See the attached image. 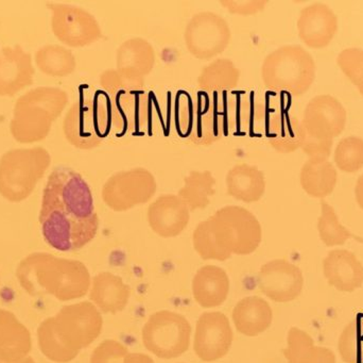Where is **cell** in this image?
Returning a JSON list of instances; mask_svg holds the SVG:
<instances>
[{"label":"cell","instance_id":"cell-1","mask_svg":"<svg viewBox=\"0 0 363 363\" xmlns=\"http://www.w3.org/2000/svg\"><path fill=\"white\" fill-rule=\"evenodd\" d=\"M45 242L59 251H74L97 236L99 217L91 187L72 168L57 166L47 179L38 215Z\"/></svg>","mask_w":363,"mask_h":363},{"label":"cell","instance_id":"cell-42","mask_svg":"<svg viewBox=\"0 0 363 363\" xmlns=\"http://www.w3.org/2000/svg\"><path fill=\"white\" fill-rule=\"evenodd\" d=\"M333 142L334 140H322L309 136L303 131L302 144L301 148L311 157L328 158L332 151Z\"/></svg>","mask_w":363,"mask_h":363},{"label":"cell","instance_id":"cell-2","mask_svg":"<svg viewBox=\"0 0 363 363\" xmlns=\"http://www.w3.org/2000/svg\"><path fill=\"white\" fill-rule=\"evenodd\" d=\"M16 277L29 296H51L61 302L83 298L91 286V274L84 264L48 253H33L21 260Z\"/></svg>","mask_w":363,"mask_h":363},{"label":"cell","instance_id":"cell-5","mask_svg":"<svg viewBox=\"0 0 363 363\" xmlns=\"http://www.w3.org/2000/svg\"><path fill=\"white\" fill-rule=\"evenodd\" d=\"M315 77V60L301 45H284L269 53L262 62V81L273 92L303 95Z\"/></svg>","mask_w":363,"mask_h":363},{"label":"cell","instance_id":"cell-27","mask_svg":"<svg viewBox=\"0 0 363 363\" xmlns=\"http://www.w3.org/2000/svg\"><path fill=\"white\" fill-rule=\"evenodd\" d=\"M232 318L238 332L243 336L256 337L270 327L273 321V311L264 298L247 296L237 303Z\"/></svg>","mask_w":363,"mask_h":363},{"label":"cell","instance_id":"cell-3","mask_svg":"<svg viewBox=\"0 0 363 363\" xmlns=\"http://www.w3.org/2000/svg\"><path fill=\"white\" fill-rule=\"evenodd\" d=\"M69 102L64 90L38 87L16 100L10 123L13 139L21 144L42 142L50 134L53 123Z\"/></svg>","mask_w":363,"mask_h":363},{"label":"cell","instance_id":"cell-45","mask_svg":"<svg viewBox=\"0 0 363 363\" xmlns=\"http://www.w3.org/2000/svg\"><path fill=\"white\" fill-rule=\"evenodd\" d=\"M355 194L358 205L363 209V174L360 175L356 183Z\"/></svg>","mask_w":363,"mask_h":363},{"label":"cell","instance_id":"cell-43","mask_svg":"<svg viewBox=\"0 0 363 363\" xmlns=\"http://www.w3.org/2000/svg\"><path fill=\"white\" fill-rule=\"evenodd\" d=\"M298 363H337V358L332 350L315 345Z\"/></svg>","mask_w":363,"mask_h":363},{"label":"cell","instance_id":"cell-9","mask_svg":"<svg viewBox=\"0 0 363 363\" xmlns=\"http://www.w3.org/2000/svg\"><path fill=\"white\" fill-rule=\"evenodd\" d=\"M209 219L218 243L230 255H250L259 247L262 225L247 209L240 206L222 207Z\"/></svg>","mask_w":363,"mask_h":363},{"label":"cell","instance_id":"cell-4","mask_svg":"<svg viewBox=\"0 0 363 363\" xmlns=\"http://www.w3.org/2000/svg\"><path fill=\"white\" fill-rule=\"evenodd\" d=\"M99 83L108 99L112 127L123 134L144 127L150 107L145 83L125 78L116 68L104 70Z\"/></svg>","mask_w":363,"mask_h":363},{"label":"cell","instance_id":"cell-38","mask_svg":"<svg viewBox=\"0 0 363 363\" xmlns=\"http://www.w3.org/2000/svg\"><path fill=\"white\" fill-rule=\"evenodd\" d=\"M337 62L363 95V49L359 47L343 49Z\"/></svg>","mask_w":363,"mask_h":363},{"label":"cell","instance_id":"cell-16","mask_svg":"<svg viewBox=\"0 0 363 363\" xmlns=\"http://www.w3.org/2000/svg\"><path fill=\"white\" fill-rule=\"evenodd\" d=\"M347 113L334 96L323 94L309 100L304 111L302 129L305 134L322 140H334L345 129Z\"/></svg>","mask_w":363,"mask_h":363},{"label":"cell","instance_id":"cell-41","mask_svg":"<svg viewBox=\"0 0 363 363\" xmlns=\"http://www.w3.org/2000/svg\"><path fill=\"white\" fill-rule=\"evenodd\" d=\"M220 4L232 14L249 16L264 11L268 1L266 0H221Z\"/></svg>","mask_w":363,"mask_h":363},{"label":"cell","instance_id":"cell-40","mask_svg":"<svg viewBox=\"0 0 363 363\" xmlns=\"http://www.w3.org/2000/svg\"><path fill=\"white\" fill-rule=\"evenodd\" d=\"M128 354L129 351L123 343L106 340L94 350L91 363H123Z\"/></svg>","mask_w":363,"mask_h":363},{"label":"cell","instance_id":"cell-44","mask_svg":"<svg viewBox=\"0 0 363 363\" xmlns=\"http://www.w3.org/2000/svg\"><path fill=\"white\" fill-rule=\"evenodd\" d=\"M123 363H155V360L146 354L129 353Z\"/></svg>","mask_w":363,"mask_h":363},{"label":"cell","instance_id":"cell-20","mask_svg":"<svg viewBox=\"0 0 363 363\" xmlns=\"http://www.w3.org/2000/svg\"><path fill=\"white\" fill-rule=\"evenodd\" d=\"M338 29V17L333 9L322 2H313L301 11L298 19L300 38L315 48L328 46Z\"/></svg>","mask_w":363,"mask_h":363},{"label":"cell","instance_id":"cell-7","mask_svg":"<svg viewBox=\"0 0 363 363\" xmlns=\"http://www.w3.org/2000/svg\"><path fill=\"white\" fill-rule=\"evenodd\" d=\"M225 107L203 94L196 100L185 98L177 107L176 124L179 134L196 145H211L228 132Z\"/></svg>","mask_w":363,"mask_h":363},{"label":"cell","instance_id":"cell-11","mask_svg":"<svg viewBox=\"0 0 363 363\" xmlns=\"http://www.w3.org/2000/svg\"><path fill=\"white\" fill-rule=\"evenodd\" d=\"M50 321L60 340L76 355L95 342L104 327L101 313L89 302L64 306Z\"/></svg>","mask_w":363,"mask_h":363},{"label":"cell","instance_id":"cell-13","mask_svg":"<svg viewBox=\"0 0 363 363\" xmlns=\"http://www.w3.org/2000/svg\"><path fill=\"white\" fill-rule=\"evenodd\" d=\"M184 40L194 58L211 60L228 48L232 30L226 19L217 13H196L186 25Z\"/></svg>","mask_w":363,"mask_h":363},{"label":"cell","instance_id":"cell-24","mask_svg":"<svg viewBox=\"0 0 363 363\" xmlns=\"http://www.w3.org/2000/svg\"><path fill=\"white\" fill-rule=\"evenodd\" d=\"M131 289L123 278L104 272L91 279L89 298L100 313L116 315L127 307Z\"/></svg>","mask_w":363,"mask_h":363},{"label":"cell","instance_id":"cell-46","mask_svg":"<svg viewBox=\"0 0 363 363\" xmlns=\"http://www.w3.org/2000/svg\"><path fill=\"white\" fill-rule=\"evenodd\" d=\"M0 363H6V362H1V360H0ZM14 363H36V362H34L33 358L30 357V356H28L27 358H25V359L21 360V362H14Z\"/></svg>","mask_w":363,"mask_h":363},{"label":"cell","instance_id":"cell-6","mask_svg":"<svg viewBox=\"0 0 363 363\" xmlns=\"http://www.w3.org/2000/svg\"><path fill=\"white\" fill-rule=\"evenodd\" d=\"M50 164V153L44 147L6 151L0 158V195L15 204L27 200Z\"/></svg>","mask_w":363,"mask_h":363},{"label":"cell","instance_id":"cell-34","mask_svg":"<svg viewBox=\"0 0 363 363\" xmlns=\"http://www.w3.org/2000/svg\"><path fill=\"white\" fill-rule=\"evenodd\" d=\"M38 345L47 359L57 363H67L76 359V354L70 352L60 340L53 330L50 318L43 321L38 328Z\"/></svg>","mask_w":363,"mask_h":363},{"label":"cell","instance_id":"cell-29","mask_svg":"<svg viewBox=\"0 0 363 363\" xmlns=\"http://www.w3.org/2000/svg\"><path fill=\"white\" fill-rule=\"evenodd\" d=\"M240 76V70L232 60L216 59L203 67L196 82L203 94L213 95L236 89Z\"/></svg>","mask_w":363,"mask_h":363},{"label":"cell","instance_id":"cell-8","mask_svg":"<svg viewBox=\"0 0 363 363\" xmlns=\"http://www.w3.org/2000/svg\"><path fill=\"white\" fill-rule=\"evenodd\" d=\"M112 129L108 99L81 98L70 107L63 121L66 140L78 149L97 148Z\"/></svg>","mask_w":363,"mask_h":363},{"label":"cell","instance_id":"cell-15","mask_svg":"<svg viewBox=\"0 0 363 363\" xmlns=\"http://www.w3.org/2000/svg\"><path fill=\"white\" fill-rule=\"evenodd\" d=\"M234 334L230 320L221 313H205L196 322L194 350L196 357L213 362L228 355Z\"/></svg>","mask_w":363,"mask_h":363},{"label":"cell","instance_id":"cell-17","mask_svg":"<svg viewBox=\"0 0 363 363\" xmlns=\"http://www.w3.org/2000/svg\"><path fill=\"white\" fill-rule=\"evenodd\" d=\"M257 281L260 291L277 303L296 300L304 287L301 269L284 259H275L264 264L258 273Z\"/></svg>","mask_w":363,"mask_h":363},{"label":"cell","instance_id":"cell-32","mask_svg":"<svg viewBox=\"0 0 363 363\" xmlns=\"http://www.w3.org/2000/svg\"><path fill=\"white\" fill-rule=\"evenodd\" d=\"M34 61L43 74L57 78L69 76L77 68L74 53L61 45L49 44L40 47L36 51Z\"/></svg>","mask_w":363,"mask_h":363},{"label":"cell","instance_id":"cell-12","mask_svg":"<svg viewBox=\"0 0 363 363\" xmlns=\"http://www.w3.org/2000/svg\"><path fill=\"white\" fill-rule=\"evenodd\" d=\"M157 191L155 175L144 168L119 170L102 187L104 204L115 212H125L152 200Z\"/></svg>","mask_w":363,"mask_h":363},{"label":"cell","instance_id":"cell-22","mask_svg":"<svg viewBox=\"0 0 363 363\" xmlns=\"http://www.w3.org/2000/svg\"><path fill=\"white\" fill-rule=\"evenodd\" d=\"M323 273L332 287L341 292H354L363 285V266L347 249L330 251L323 261Z\"/></svg>","mask_w":363,"mask_h":363},{"label":"cell","instance_id":"cell-36","mask_svg":"<svg viewBox=\"0 0 363 363\" xmlns=\"http://www.w3.org/2000/svg\"><path fill=\"white\" fill-rule=\"evenodd\" d=\"M192 242L196 254L202 259L225 261L232 257L218 243L209 217L196 225L192 234Z\"/></svg>","mask_w":363,"mask_h":363},{"label":"cell","instance_id":"cell-35","mask_svg":"<svg viewBox=\"0 0 363 363\" xmlns=\"http://www.w3.org/2000/svg\"><path fill=\"white\" fill-rule=\"evenodd\" d=\"M339 354L345 363H363V315L350 322L338 343Z\"/></svg>","mask_w":363,"mask_h":363},{"label":"cell","instance_id":"cell-21","mask_svg":"<svg viewBox=\"0 0 363 363\" xmlns=\"http://www.w3.org/2000/svg\"><path fill=\"white\" fill-rule=\"evenodd\" d=\"M155 63V47L146 38H129L117 49L116 70L134 82L145 83Z\"/></svg>","mask_w":363,"mask_h":363},{"label":"cell","instance_id":"cell-33","mask_svg":"<svg viewBox=\"0 0 363 363\" xmlns=\"http://www.w3.org/2000/svg\"><path fill=\"white\" fill-rule=\"evenodd\" d=\"M321 215L318 220L320 238L326 246L343 245L353 234L339 221L336 211L325 200L321 202Z\"/></svg>","mask_w":363,"mask_h":363},{"label":"cell","instance_id":"cell-14","mask_svg":"<svg viewBox=\"0 0 363 363\" xmlns=\"http://www.w3.org/2000/svg\"><path fill=\"white\" fill-rule=\"evenodd\" d=\"M52 12L51 30L55 38L72 48L89 46L102 38L97 18L81 6L68 4H47Z\"/></svg>","mask_w":363,"mask_h":363},{"label":"cell","instance_id":"cell-26","mask_svg":"<svg viewBox=\"0 0 363 363\" xmlns=\"http://www.w3.org/2000/svg\"><path fill=\"white\" fill-rule=\"evenodd\" d=\"M267 183L264 172L251 164H236L226 175L228 194L239 202H259L266 192Z\"/></svg>","mask_w":363,"mask_h":363},{"label":"cell","instance_id":"cell-18","mask_svg":"<svg viewBox=\"0 0 363 363\" xmlns=\"http://www.w3.org/2000/svg\"><path fill=\"white\" fill-rule=\"evenodd\" d=\"M32 55L19 44L0 49V97H14L33 83Z\"/></svg>","mask_w":363,"mask_h":363},{"label":"cell","instance_id":"cell-25","mask_svg":"<svg viewBox=\"0 0 363 363\" xmlns=\"http://www.w3.org/2000/svg\"><path fill=\"white\" fill-rule=\"evenodd\" d=\"M230 292L228 273L216 266H204L199 269L192 281V294L196 304L211 309L221 306Z\"/></svg>","mask_w":363,"mask_h":363},{"label":"cell","instance_id":"cell-31","mask_svg":"<svg viewBox=\"0 0 363 363\" xmlns=\"http://www.w3.org/2000/svg\"><path fill=\"white\" fill-rule=\"evenodd\" d=\"M216 178L211 170H191L184 179L178 196L185 202L190 212L205 209L216 193Z\"/></svg>","mask_w":363,"mask_h":363},{"label":"cell","instance_id":"cell-30","mask_svg":"<svg viewBox=\"0 0 363 363\" xmlns=\"http://www.w3.org/2000/svg\"><path fill=\"white\" fill-rule=\"evenodd\" d=\"M337 177V170L328 158L311 157L301 170L300 180L309 195L324 197L334 191Z\"/></svg>","mask_w":363,"mask_h":363},{"label":"cell","instance_id":"cell-19","mask_svg":"<svg viewBox=\"0 0 363 363\" xmlns=\"http://www.w3.org/2000/svg\"><path fill=\"white\" fill-rule=\"evenodd\" d=\"M149 226L162 238L180 236L190 221V210L178 195L166 194L151 202L147 213Z\"/></svg>","mask_w":363,"mask_h":363},{"label":"cell","instance_id":"cell-10","mask_svg":"<svg viewBox=\"0 0 363 363\" xmlns=\"http://www.w3.org/2000/svg\"><path fill=\"white\" fill-rule=\"evenodd\" d=\"M191 326L184 315L161 310L150 315L143 328L147 351L161 359H174L189 349Z\"/></svg>","mask_w":363,"mask_h":363},{"label":"cell","instance_id":"cell-37","mask_svg":"<svg viewBox=\"0 0 363 363\" xmlns=\"http://www.w3.org/2000/svg\"><path fill=\"white\" fill-rule=\"evenodd\" d=\"M335 162L345 172L360 170L363 166V139L356 136L342 139L335 149Z\"/></svg>","mask_w":363,"mask_h":363},{"label":"cell","instance_id":"cell-28","mask_svg":"<svg viewBox=\"0 0 363 363\" xmlns=\"http://www.w3.org/2000/svg\"><path fill=\"white\" fill-rule=\"evenodd\" d=\"M266 134L271 146L279 153H292L302 144L301 121L287 111H277L269 117Z\"/></svg>","mask_w":363,"mask_h":363},{"label":"cell","instance_id":"cell-39","mask_svg":"<svg viewBox=\"0 0 363 363\" xmlns=\"http://www.w3.org/2000/svg\"><path fill=\"white\" fill-rule=\"evenodd\" d=\"M313 347L315 342L311 335L300 328L292 327L288 332L287 347L284 350V356L288 363H298Z\"/></svg>","mask_w":363,"mask_h":363},{"label":"cell","instance_id":"cell-23","mask_svg":"<svg viewBox=\"0 0 363 363\" xmlns=\"http://www.w3.org/2000/svg\"><path fill=\"white\" fill-rule=\"evenodd\" d=\"M32 349L29 330L6 309L0 308V360L6 363L21 362Z\"/></svg>","mask_w":363,"mask_h":363}]
</instances>
